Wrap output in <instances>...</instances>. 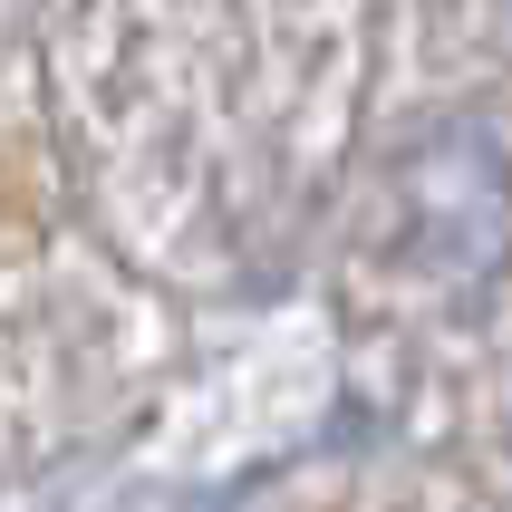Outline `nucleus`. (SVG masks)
I'll return each mask as SVG.
<instances>
[{
	"label": "nucleus",
	"instance_id": "nucleus-1",
	"mask_svg": "<svg viewBox=\"0 0 512 512\" xmlns=\"http://www.w3.org/2000/svg\"><path fill=\"white\" fill-rule=\"evenodd\" d=\"M406 194H416V242H426L435 271H455V281L503 271V252H512V155L484 126L426 136L416 165H406Z\"/></svg>",
	"mask_w": 512,
	"mask_h": 512
}]
</instances>
